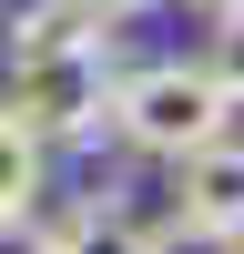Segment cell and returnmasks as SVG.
Returning a JSON list of instances; mask_svg holds the SVG:
<instances>
[{"mask_svg":"<svg viewBox=\"0 0 244 254\" xmlns=\"http://www.w3.org/2000/svg\"><path fill=\"white\" fill-rule=\"evenodd\" d=\"M102 132H112L132 163H163V173H173V163H193L203 142L234 132V102H224V81L203 71V51H153V61H122Z\"/></svg>","mask_w":244,"mask_h":254,"instance_id":"cell-1","label":"cell"},{"mask_svg":"<svg viewBox=\"0 0 244 254\" xmlns=\"http://www.w3.org/2000/svg\"><path fill=\"white\" fill-rule=\"evenodd\" d=\"M122 31L102 41H71V51H41V61H10V92H0V112L20 122V132L41 142V153H71V142H92L102 122H112V81H122Z\"/></svg>","mask_w":244,"mask_h":254,"instance_id":"cell-2","label":"cell"},{"mask_svg":"<svg viewBox=\"0 0 244 254\" xmlns=\"http://www.w3.org/2000/svg\"><path fill=\"white\" fill-rule=\"evenodd\" d=\"M51 224H61V254H153L163 244V224L132 214V203H112V193H81L71 214H51Z\"/></svg>","mask_w":244,"mask_h":254,"instance_id":"cell-3","label":"cell"},{"mask_svg":"<svg viewBox=\"0 0 244 254\" xmlns=\"http://www.w3.org/2000/svg\"><path fill=\"white\" fill-rule=\"evenodd\" d=\"M71 41H102V20L81 0H10V20H0V61H41V51H71Z\"/></svg>","mask_w":244,"mask_h":254,"instance_id":"cell-4","label":"cell"},{"mask_svg":"<svg viewBox=\"0 0 244 254\" xmlns=\"http://www.w3.org/2000/svg\"><path fill=\"white\" fill-rule=\"evenodd\" d=\"M41 193H51V153L0 112V214H41Z\"/></svg>","mask_w":244,"mask_h":254,"instance_id":"cell-5","label":"cell"},{"mask_svg":"<svg viewBox=\"0 0 244 254\" xmlns=\"http://www.w3.org/2000/svg\"><path fill=\"white\" fill-rule=\"evenodd\" d=\"M203 71H214L224 102L244 112V10H214V31H203Z\"/></svg>","mask_w":244,"mask_h":254,"instance_id":"cell-6","label":"cell"},{"mask_svg":"<svg viewBox=\"0 0 244 254\" xmlns=\"http://www.w3.org/2000/svg\"><path fill=\"white\" fill-rule=\"evenodd\" d=\"M0 254H61V224L51 214H0Z\"/></svg>","mask_w":244,"mask_h":254,"instance_id":"cell-7","label":"cell"},{"mask_svg":"<svg viewBox=\"0 0 244 254\" xmlns=\"http://www.w3.org/2000/svg\"><path fill=\"white\" fill-rule=\"evenodd\" d=\"M153 254H244V244H224V234H193V224H163V244Z\"/></svg>","mask_w":244,"mask_h":254,"instance_id":"cell-8","label":"cell"},{"mask_svg":"<svg viewBox=\"0 0 244 254\" xmlns=\"http://www.w3.org/2000/svg\"><path fill=\"white\" fill-rule=\"evenodd\" d=\"M81 10H92V20H102V31H122V20H153V10H163V0H81Z\"/></svg>","mask_w":244,"mask_h":254,"instance_id":"cell-9","label":"cell"},{"mask_svg":"<svg viewBox=\"0 0 244 254\" xmlns=\"http://www.w3.org/2000/svg\"><path fill=\"white\" fill-rule=\"evenodd\" d=\"M203 10H244V0H203Z\"/></svg>","mask_w":244,"mask_h":254,"instance_id":"cell-10","label":"cell"}]
</instances>
